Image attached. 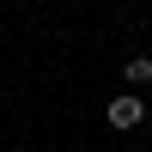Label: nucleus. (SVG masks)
<instances>
[{
    "mask_svg": "<svg viewBox=\"0 0 152 152\" xmlns=\"http://www.w3.org/2000/svg\"><path fill=\"white\" fill-rule=\"evenodd\" d=\"M140 116H146V104L134 91H122L116 104H110V128H140Z\"/></svg>",
    "mask_w": 152,
    "mask_h": 152,
    "instance_id": "nucleus-1",
    "label": "nucleus"
},
{
    "mask_svg": "<svg viewBox=\"0 0 152 152\" xmlns=\"http://www.w3.org/2000/svg\"><path fill=\"white\" fill-rule=\"evenodd\" d=\"M152 79V61L146 55H128V85H146Z\"/></svg>",
    "mask_w": 152,
    "mask_h": 152,
    "instance_id": "nucleus-2",
    "label": "nucleus"
}]
</instances>
